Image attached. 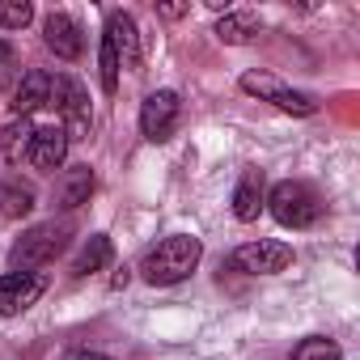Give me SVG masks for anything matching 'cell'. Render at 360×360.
I'll use <instances>...</instances> for the list:
<instances>
[{"label": "cell", "mask_w": 360, "mask_h": 360, "mask_svg": "<svg viewBox=\"0 0 360 360\" xmlns=\"http://www.w3.org/2000/svg\"><path fill=\"white\" fill-rule=\"evenodd\" d=\"M200 259H204L200 238H191V233H169V238H161V242L144 255L140 276H144L153 288H169V284H183V280L200 267Z\"/></svg>", "instance_id": "cell-1"}, {"label": "cell", "mask_w": 360, "mask_h": 360, "mask_svg": "<svg viewBox=\"0 0 360 360\" xmlns=\"http://www.w3.org/2000/svg\"><path fill=\"white\" fill-rule=\"evenodd\" d=\"M263 208L284 225V229H309L318 217H322V200L309 183H301V178H284V183H276L267 195H263Z\"/></svg>", "instance_id": "cell-2"}, {"label": "cell", "mask_w": 360, "mask_h": 360, "mask_svg": "<svg viewBox=\"0 0 360 360\" xmlns=\"http://www.w3.org/2000/svg\"><path fill=\"white\" fill-rule=\"evenodd\" d=\"M68 238H72V225H68V221H43V225L26 229V233L13 242V250H9L13 271H34V267H43V263H56V259L64 255Z\"/></svg>", "instance_id": "cell-3"}, {"label": "cell", "mask_w": 360, "mask_h": 360, "mask_svg": "<svg viewBox=\"0 0 360 360\" xmlns=\"http://www.w3.org/2000/svg\"><path fill=\"white\" fill-rule=\"evenodd\" d=\"M47 106L60 115L56 127H60L68 140H85V136H89V94H85V85H81L77 77H68V72L51 77Z\"/></svg>", "instance_id": "cell-4"}, {"label": "cell", "mask_w": 360, "mask_h": 360, "mask_svg": "<svg viewBox=\"0 0 360 360\" xmlns=\"http://www.w3.org/2000/svg\"><path fill=\"white\" fill-rule=\"evenodd\" d=\"M178 119H183V98H178L174 89H157V94H148V98L140 102V131H144L153 144L169 140L174 127H178Z\"/></svg>", "instance_id": "cell-5"}, {"label": "cell", "mask_w": 360, "mask_h": 360, "mask_svg": "<svg viewBox=\"0 0 360 360\" xmlns=\"http://www.w3.org/2000/svg\"><path fill=\"white\" fill-rule=\"evenodd\" d=\"M242 89H246V94H255V98L276 102V106H280V110H288V115H301V119L318 115V98H314V94L288 89V85H280V81H276V77H267V72H246V77H242Z\"/></svg>", "instance_id": "cell-6"}, {"label": "cell", "mask_w": 360, "mask_h": 360, "mask_svg": "<svg viewBox=\"0 0 360 360\" xmlns=\"http://www.w3.org/2000/svg\"><path fill=\"white\" fill-rule=\"evenodd\" d=\"M288 263H292V246H284V242H267V238L246 242V246L233 250V267L246 271V276H276V271H284Z\"/></svg>", "instance_id": "cell-7"}, {"label": "cell", "mask_w": 360, "mask_h": 360, "mask_svg": "<svg viewBox=\"0 0 360 360\" xmlns=\"http://www.w3.org/2000/svg\"><path fill=\"white\" fill-rule=\"evenodd\" d=\"M47 292V276L39 271H9L0 276V314H22Z\"/></svg>", "instance_id": "cell-8"}, {"label": "cell", "mask_w": 360, "mask_h": 360, "mask_svg": "<svg viewBox=\"0 0 360 360\" xmlns=\"http://www.w3.org/2000/svg\"><path fill=\"white\" fill-rule=\"evenodd\" d=\"M110 47H115V56H119V68H140V34H136V22H131V13H123V9H115L110 18H106V34H102Z\"/></svg>", "instance_id": "cell-9"}, {"label": "cell", "mask_w": 360, "mask_h": 360, "mask_svg": "<svg viewBox=\"0 0 360 360\" xmlns=\"http://www.w3.org/2000/svg\"><path fill=\"white\" fill-rule=\"evenodd\" d=\"M68 136L60 131V127H34V140H30V153H26V161L34 165V169H43V174H56L60 165H64V157H68Z\"/></svg>", "instance_id": "cell-10"}, {"label": "cell", "mask_w": 360, "mask_h": 360, "mask_svg": "<svg viewBox=\"0 0 360 360\" xmlns=\"http://www.w3.org/2000/svg\"><path fill=\"white\" fill-rule=\"evenodd\" d=\"M43 43H47V51H56L60 60H77V56L85 51L81 26H77L68 13H47V22H43Z\"/></svg>", "instance_id": "cell-11"}, {"label": "cell", "mask_w": 360, "mask_h": 360, "mask_svg": "<svg viewBox=\"0 0 360 360\" xmlns=\"http://www.w3.org/2000/svg\"><path fill=\"white\" fill-rule=\"evenodd\" d=\"M47 94H51V77L47 72H39V68L22 72V81L13 85V102H9L13 119H30L39 106H47Z\"/></svg>", "instance_id": "cell-12"}, {"label": "cell", "mask_w": 360, "mask_h": 360, "mask_svg": "<svg viewBox=\"0 0 360 360\" xmlns=\"http://www.w3.org/2000/svg\"><path fill=\"white\" fill-rule=\"evenodd\" d=\"M34 212V187L26 183L22 174H9V178H0V217H9V221H22Z\"/></svg>", "instance_id": "cell-13"}, {"label": "cell", "mask_w": 360, "mask_h": 360, "mask_svg": "<svg viewBox=\"0 0 360 360\" xmlns=\"http://www.w3.org/2000/svg\"><path fill=\"white\" fill-rule=\"evenodd\" d=\"M263 212V169H246L233 191V217L238 221H259Z\"/></svg>", "instance_id": "cell-14"}, {"label": "cell", "mask_w": 360, "mask_h": 360, "mask_svg": "<svg viewBox=\"0 0 360 360\" xmlns=\"http://www.w3.org/2000/svg\"><path fill=\"white\" fill-rule=\"evenodd\" d=\"M89 195H94V169H89V165H72V169H64L60 187H56L60 208H81Z\"/></svg>", "instance_id": "cell-15"}, {"label": "cell", "mask_w": 360, "mask_h": 360, "mask_svg": "<svg viewBox=\"0 0 360 360\" xmlns=\"http://www.w3.org/2000/svg\"><path fill=\"white\" fill-rule=\"evenodd\" d=\"M30 140H34V123L30 119H9L0 127V157L9 165H22L26 153H30Z\"/></svg>", "instance_id": "cell-16"}, {"label": "cell", "mask_w": 360, "mask_h": 360, "mask_svg": "<svg viewBox=\"0 0 360 360\" xmlns=\"http://www.w3.org/2000/svg\"><path fill=\"white\" fill-rule=\"evenodd\" d=\"M110 255H115L110 238H106V233H94V238L81 246V255L72 259V276H89V271H102V267L110 263Z\"/></svg>", "instance_id": "cell-17"}, {"label": "cell", "mask_w": 360, "mask_h": 360, "mask_svg": "<svg viewBox=\"0 0 360 360\" xmlns=\"http://www.w3.org/2000/svg\"><path fill=\"white\" fill-rule=\"evenodd\" d=\"M259 34V18L255 13H225L217 22V39L221 43H250Z\"/></svg>", "instance_id": "cell-18"}, {"label": "cell", "mask_w": 360, "mask_h": 360, "mask_svg": "<svg viewBox=\"0 0 360 360\" xmlns=\"http://www.w3.org/2000/svg\"><path fill=\"white\" fill-rule=\"evenodd\" d=\"M292 360H343V352H339L335 339H326V335H309V339H301V343L292 347Z\"/></svg>", "instance_id": "cell-19"}, {"label": "cell", "mask_w": 360, "mask_h": 360, "mask_svg": "<svg viewBox=\"0 0 360 360\" xmlns=\"http://www.w3.org/2000/svg\"><path fill=\"white\" fill-rule=\"evenodd\" d=\"M34 18V9L26 0H0V30H26Z\"/></svg>", "instance_id": "cell-20"}, {"label": "cell", "mask_w": 360, "mask_h": 360, "mask_svg": "<svg viewBox=\"0 0 360 360\" xmlns=\"http://www.w3.org/2000/svg\"><path fill=\"white\" fill-rule=\"evenodd\" d=\"M22 81V68H18V51L9 39H0V94H13V85Z\"/></svg>", "instance_id": "cell-21"}, {"label": "cell", "mask_w": 360, "mask_h": 360, "mask_svg": "<svg viewBox=\"0 0 360 360\" xmlns=\"http://www.w3.org/2000/svg\"><path fill=\"white\" fill-rule=\"evenodd\" d=\"M98 68H102V89H106V94H115V89H119V72H123V68H119V56H115V47H110L106 39H102Z\"/></svg>", "instance_id": "cell-22"}, {"label": "cell", "mask_w": 360, "mask_h": 360, "mask_svg": "<svg viewBox=\"0 0 360 360\" xmlns=\"http://www.w3.org/2000/svg\"><path fill=\"white\" fill-rule=\"evenodd\" d=\"M60 360H110V356H102V352H89V347H72V352H64Z\"/></svg>", "instance_id": "cell-23"}, {"label": "cell", "mask_w": 360, "mask_h": 360, "mask_svg": "<svg viewBox=\"0 0 360 360\" xmlns=\"http://www.w3.org/2000/svg\"><path fill=\"white\" fill-rule=\"evenodd\" d=\"M157 13H161V18H169V22H174V18H183V13H187V5H161V9H157Z\"/></svg>", "instance_id": "cell-24"}]
</instances>
